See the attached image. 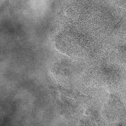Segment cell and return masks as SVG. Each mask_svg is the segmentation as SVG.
<instances>
[{"label":"cell","instance_id":"1","mask_svg":"<svg viewBox=\"0 0 126 126\" xmlns=\"http://www.w3.org/2000/svg\"><path fill=\"white\" fill-rule=\"evenodd\" d=\"M49 89L52 98L62 114H72L84 97L79 92L60 85L51 84Z\"/></svg>","mask_w":126,"mask_h":126},{"label":"cell","instance_id":"2","mask_svg":"<svg viewBox=\"0 0 126 126\" xmlns=\"http://www.w3.org/2000/svg\"><path fill=\"white\" fill-rule=\"evenodd\" d=\"M103 110L106 118L110 120H123L125 116V108L122 101L114 94L109 95Z\"/></svg>","mask_w":126,"mask_h":126},{"label":"cell","instance_id":"3","mask_svg":"<svg viewBox=\"0 0 126 126\" xmlns=\"http://www.w3.org/2000/svg\"><path fill=\"white\" fill-rule=\"evenodd\" d=\"M100 115L95 108L88 107L83 113L79 122L83 125H95L100 122Z\"/></svg>","mask_w":126,"mask_h":126},{"label":"cell","instance_id":"4","mask_svg":"<svg viewBox=\"0 0 126 126\" xmlns=\"http://www.w3.org/2000/svg\"><path fill=\"white\" fill-rule=\"evenodd\" d=\"M53 71L58 75L67 76L73 71L72 64L68 61L63 60L56 62L53 66Z\"/></svg>","mask_w":126,"mask_h":126}]
</instances>
